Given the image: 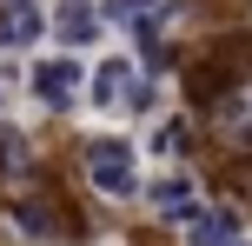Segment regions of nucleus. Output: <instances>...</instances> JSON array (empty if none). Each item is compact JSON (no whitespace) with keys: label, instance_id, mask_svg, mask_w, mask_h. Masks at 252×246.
I'll use <instances>...</instances> for the list:
<instances>
[{"label":"nucleus","instance_id":"nucleus-8","mask_svg":"<svg viewBox=\"0 0 252 246\" xmlns=\"http://www.w3.org/2000/svg\"><path fill=\"white\" fill-rule=\"evenodd\" d=\"M60 40H66V47H87V40H100V20H93V7L66 0V7H60Z\"/></svg>","mask_w":252,"mask_h":246},{"label":"nucleus","instance_id":"nucleus-10","mask_svg":"<svg viewBox=\"0 0 252 246\" xmlns=\"http://www.w3.org/2000/svg\"><path fill=\"white\" fill-rule=\"evenodd\" d=\"M146 7H153V0H106L100 13H113V20H146Z\"/></svg>","mask_w":252,"mask_h":246},{"label":"nucleus","instance_id":"nucleus-4","mask_svg":"<svg viewBox=\"0 0 252 246\" xmlns=\"http://www.w3.org/2000/svg\"><path fill=\"white\" fill-rule=\"evenodd\" d=\"M146 200H153V213H159V220H179V226L199 213V200H192V180H179V173L153 180V186H146Z\"/></svg>","mask_w":252,"mask_h":246},{"label":"nucleus","instance_id":"nucleus-6","mask_svg":"<svg viewBox=\"0 0 252 246\" xmlns=\"http://www.w3.org/2000/svg\"><path fill=\"white\" fill-rule=\"evenodd\" d=\"M40 27H47V13H40L33 0H7V13H0V47H33Z\"/></svg>","mask_w":252,"mask_h":246},{"label":"nucleus","instance_id":"nucleus-9","mask_svg":"<svg viewBox=\"0 0 252 246\" xmlns=\"http://www.w3.org/2000/svg\"><path fill=\"white\" fill-rule=\"evenodd\" d=\"M179 146H186V127L179 120H159L153 127V153H179Z\"/></svg>","mask_w":252,"mask_h":246},{"label":"nucleus","instance_id":"nucleus-12","mask_svg":"<svg viewBox=\"0 0 252 246\" xmlns=\"http://www.w3.org/2000/svg\"><path fill=\"white\" fill-rule=\"evenodd\" d=\"M226 246H246V240H239V233H232V240H226Z\"/></svg>","mask_w":252,"mask_h":246},{"label":"nucleus","instance_id":"nucleus-5","mask_svg":"<svg viewBox=\"0 0 252 246\" xmlns=\"http://www.w3.org/2000/svg\"><path fill=\"white\" fill-rule=\"evenodd\" d=\"M126 87H133V67L113 60V53H106V60L87 73V100H93V106H120V100H126Z\"/></svg>","mask_w":252,"mask_h":246},{"label":"nucleus","instance_id":"nucleus-1","mask_svg":"<svg viewBox=\"0 0 252 246\" xmlns=\"http://www.w3.org/2000/svg\"><path fill=\"white\" fill-rule=\"evenodd\" d=\"M87 173H93V186H100L106 200H126L139 186V173H133V146L120 140V133H93L87 140Z\"/></svg>","mask_w":252,"mask_h":246},{"label":"nucleus","instance_id":"nucleus-3","mask_svg":"<svg viewBox=\"0 0 252 246\" xmlns=\"http://www.w3.org/2000/svg\"><path fill=\"white\" fill-rule=\"evenodd\" d=\"M239 67H246V40H226V47H219L213 60H199V67H192V93H199V100H213V93H226Z\"/></svg>","mask_w":252,"mask_h":246},{"label":"nucleus","instance_id":"nucleus-7","mask_svg":"<svg viewBox=\"0 0 252 246\" xmlns=\"http://www.w3.org/2000/svg\"><path fill=\"white\" fill-rule=\"evenodd\" d=\"M239 226H232V213H192L186 220V246H226Z\"/></svg>","mask_w":252,"mask_h":246},{"label":"nucleus","instance_id":"nucleus-2","mask_svg":"<svg viewBox=\"0 0 252 246\" xmlns=\"http://www.w3.org/2000/svg\"><path fill=\"white\" fill-rule=\"evenodd\" d=\"M27 87H33V100L47 106V113H60V106H73V100H80L87 73H80L73 60H40L33 73H27Z\"/></svg>","mask_w":252,"mask_h":246},{"label":"nucleus","instance_id":"nucleus-11","mask_svg":"<svg viewBox=\"0 0 252 246\" xmlns=\"http://www.w3.org/2000/svg\"><path fill=\"white\" fill-rule=\"evenodd\" d=\"M0 100H7V73H0Z\"/></svg>","mask_w":252,"mask_h":246}]
</instances>
